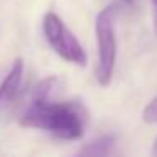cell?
I'll return each instance as SVG.
<instances>
[{
  "label": "cell",
  "instance_id": "cell-5",
  "mask_svg": "<svg viewBox=\"0 0 157 157\" xmlns=\"http://www.w3.org/2000/svg\"><path fill=\"white\" fill-rule=\"evenodd\" d=\"M73 157H120L117 152V139L112 133H105L86 142Z\"/></svg>",
  "mask_w": 157,
  "mask_h": 157
},
{
  "label": "cell",
  "instance_id": "cell-1",
  "mask_svg": "<svg viewBox=\"0 0 157 157\" xmlns=\"http://www.w3.org/2000/svg\"><path fill=\"white\" fill-rule=\"evenodd\" d=\"M61 81L46 78L32 91V98L21 115V125L48 132L61 140H78L88 123V112L79 101L56 100Z\"/></svg>",
  "mask_w": 157,
  "mask_h": 157
},
{
  "label": "cell",
  "instance_id": "cell-7",
  "mask_svg": "<svg viewBox=\"0 0 157 157\" xmlns=\"http://www.w3.org/2000/svg\"><path fill=\"white\" fill-rule=\"evenodd\" d=\"M152 5V12H154V29H155V36H157V0H150Z\"/></svg>",
  "mask_w": 157,
  "mask_h": 157
},
{
  "label": "cell",
  "instance_id": "cell-3",
  "mask_svg": "<svg viewBox=\"0 0 157 157\" xmlns=\"http://www.w3.org/2000/svg\"><path fill=\"white\" fill-rule=\"evenodd\" d=\"M42 34H44L49 48L61 59L79 66V68L86 66L88 56H86L85 48L58 14H54V12H46L44 14V17H42Z\"/></svg>",
  "mask_w": 157,
  "mask_h": 157
},
{
  "label": "cell",
  "instance_id": "cell-8",
  "mask_svg": "<svg viewBox=\"0 0 157 157\" xmlns=\"http://www.w3.org/2000/svg\"><path fill=\"white\" fill-rule=\"evenodd\" d=\"M150 155H152V157H157V137H155V140H154V144H152V149H150Z\"/></svg>",
  "mask_w": 157,
  "mask_h": 157
},
{
  "label": "cell",
  "instance_id": "cell-4",
  "mask_svg": "<svg viewBox=\"0 0 157 157\" xmlns=\"http://www.w3.org/2000/svg\"><path fill=\"white\" fill-rule=\"evenodd\" d=\"M24 81V61L17 58L0 83V110L10 106L19 96Z\"/></svg>",
  "mask_w": 157,
  "mask_h": 157
},
{
  "label": "cell",
  "instance_id": "cell-6",
  "mask_svg": "<svg viewBox=\"0 0 157 157\" xmlns=\"http://www.w3.org/2000/svg\"><path fill=\"white\" fill-rule=\"evenodd\" d=\"M142 118L145 123H152V125L157 123V96L152 98L145 105V108H144V112H142Z\"/></svg>",
  "mask_w": 157,
  "mask_h": 157
},
{
  "label": "cell",
  "instance_id": "cell-2",
  "mask_svg": "<svg viewBox=\"0 0 157 157\" xmlns=\"http://www.w3.org/2000/svg\"><path fill=\"white\" fill-rule=\"evenodd\" d=\"M117 12L118 5L110 4L103 7L95 17V39H96V69L95 76L98 85L108 86L112 83L117 64Z\"/></svg>",
  "mask_w": 157,
  "mask_h": 157
}]
</instances>
